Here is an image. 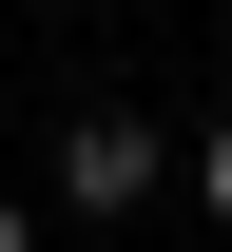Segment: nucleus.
<instances>
[{"label":"nucleus","instance_id":"obj_3","mask_svg":"<svg viewBox=\"0 0 232 252\" xmlns=\"http://www.w3.org/2000/svg\"><path fill=\"white\" fill-rule=\"evenodd\" d=\"M0 252H39V214H20V194H0Z\"/></svg>","mask_w":232,"mask_h":252},{"label":"nucleus","instance_id":"obj_1","mask_svg":"<svg viewBox=\"0 0 232 252\" xmlns=\"http://www.w3.org/2000/svg\"><path fill=\"white\" fill-rule=\"evenodd\" d=\"M155 175H174V136H155V117H116V97L58 136V214H135Z\"/></svg>","mask_w":232,"mask_h":252},{"label":"nucleus","instance_id":"obj_2","mask_svg":"<svg viewBox=\"0 0 232 252\" xmlns=\"http://www.w3.org/2000/svg\"><path fill=\"white\" fill-rule=\"evenodd\" d=\"M194 214H213V233H232V117H213V136H194Z\"/></svg>","mask_w":232,"mask_h":252}]
</instances>
